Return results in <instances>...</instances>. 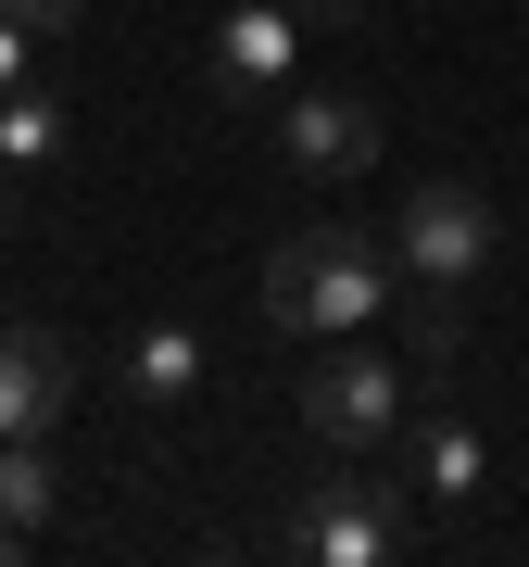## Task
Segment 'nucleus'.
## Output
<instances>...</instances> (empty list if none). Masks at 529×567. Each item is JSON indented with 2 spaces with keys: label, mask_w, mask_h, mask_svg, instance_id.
Listing matches in <instances>:
<instances>
[{
  "label": "nucleus",
  "mask_w": 529,
  "mask_h": 567,
  "mask_svg": "<svg viewBox=\"0 0 529 567\" xmlns=\"http://www.w3.org/2000/svg\"><path fill=\"white\" fill-rule=\"evenodd\" d=\"M252 303H264L278 341H341V328H366L391 303V252L366 240V227H303V240L264 252Z\"/></svg>",
  "instance_id": "f257e3e1"
},
{
  "label": "nucleus",
  "mask_w": 529,
  "mask_h": 567,
  "mask_svg": "<svg viewBox=\"0 0 529 567\" xmlns=\"http://www.w3.org/2000/svg\"><path fill=\"white\" fill-rule=\"evenodd\" d=\"M491 240H505V227H491V203L467 177H416L404 215H391V278H404V290H479L491 278Z\"/></svg>",
  "instance_id": "f03ea898"
},
{
  "label": "nucleus",
  "mask_w": 529,
  "mask_h": 567,
  "mask_svg": "<svg viewBox=\"0 0 529 567\" xmlns=\"http://www.w3.org/2000/svg\"><path fill=\"white\" fill-rule=\"evenodd\" d=\"M404 416H416V379H404L391 353L353 341V353H315V365H303V429H315L328 454H378V442H404Z\"/></svg>",
  "instance_id": "7ed1b4c3"
},
{
  "label": "nucleus",
  "mask_w": 529,
  "mask_h": 567,
  "mask_svg": "<svg viewBox=\"0 0 529 567\" xmlns=\"http://www.w3.org/2000/svg\"><path fill=\"white\" fill-rule=\"evenodd\" d=\"M278 543L303 567H378V555H404V492H391L378 466L366 480H315L303 505L278 517Z\"/></svg>",
  "instance_id": "20e7f679"
},
{
  "label": "nucleus",
  "mask_w": 529,
  "mask_h": 567,
  "mask_svg": "<svg viewBox=\"0 0 529 567\" xmlns=\"http://www.w3.org/2000/svg\"><path fill=\"white\" fill-rule=\"evenodd\" d=\"M378 140H391V114L366 89H290V114H278V152L303 164V177H366Z\"/></svg>",
  "instance_id": "39448f33"
},
{
  "label": "nucleus",
  "mask_w": 529,
  "mask_h": 567,
  "mask_svg": "<svg viewBox=\"0 0 529 567\" xmlns=\"http://www.w3.org/2000/svg\"><path fill=\"white\" fill-rule=\"evenodd\" d=\"M76 404V353L51 328H0V442H51Z\"/></svg>",
  "instance_id": "423d86ee"
},
{
  "label": "nucleus",
  "mask_w": 529,
  "mask_h": 567,
  "mask_svg": "<svg viewBox=\"0 0 529 567\" xmlns=\"http://www.w3.org/2000/svg\"><path fill=\"white\" fill-rule=\"evenodd\" d=\"M290 51H303V13H290V0H240V13L215 25V102H264V89L290 76Z\"/></svg>",
  "instance_id": "0eeeda50"
},
{
  "label": "nucleus",
  "mask_w": 529,
  "mask_h": 567,
  "mask_svg": "<svg viewBox=\"0 0 529 567\" xmlns=\"http://www.w3.org/2000/svg\"><path fill=\"white\" fill-rule=\"evenodd\" d=\"M126 391H152V404L203 391V328H139V341H126Z\"/></svg>",
  "instance_id": "6e6552de"
},
{
  "label": "nucleus",
  "mask_w": 529,
  "mask_h": 567,
  "mask_svg": "<svg viewBox=\"0 0 529 567\" xmlns=\"http://www.w3.org/2000/svg\"><path fill=\"white\" fill-rule=\"evenodd\" d=\"M479 466H491V454H479V429H467V416H428V429H416V480L442 492V505H467Z\"/></svg>",
  "instance_id": "1a4fd4ad"
},
{
  "label": "nucleus",
  "mask_w": 529,
  "mask_h": 567,
  "mask_svg": "<svg viewBox=\"0 0 529 567\" xmlns=\"http://www.w3.org/2000/svg\"><path fill=\"white\" fill-rule=\"evenodd\" d=\"M51 505H63L51 454H39V442H0V529H25V543H39V529H51Z\"/></svg>",
  "instance_id": "9d476101"
},
{
  "label": "nucleus",
  "mask_w": 529,
  "mask_h": 567,
  "mask_svg": "<svg viewBox=\"0 0 529 567\" xmlns=\"http://www.w3.org/2000/svg\"><path fill=\"white\" fill-rule=\"evenodd\" d=\"M51 152H63V102H51L39 76H25V89H0V164L25 177V164H51Z\"/></svg>",
  "instance_id": "9b49d317"
},
{
  "label": "nucleus",
  "mask_w": 529,
  "mask_h": 567,
  "mask_svg": "<svg viewBox=\"0 0 529 567\" xmlns=\"http://www.w3.org/2000/svg\"><path fill=\"white\" fill-rule=\"evenodd\" d=\"M0 13H13V25H76L89 0H0Z\"/></svg>",
  "instance_id": "f8f14e48"
},
{
  "label": "nucleus",
  "mask_w": 529,
  "mask_h": 567,
  "mask_svg": "<svg viewBox=\"0 0 529 567\" xmlns=\"http://www.w3.org/2000/svg\"><path fill=\"white\" fill-rule=\"evenodd\" d=\"M25 39H39V25H13V13H0V89H25Z\"/></svg>",
  "instance_id": "ddd939ff"
},
{
  "label": "nucleus",
  "mask_w": 529,
  "mask_h": 567,
  "mask_svg": "<svg viewBox=\"0 0 529 567\" xmlns=\"http://www.w3.org/2000/svg\"><path fill=\"white\" fill-rule=\"evenodd\" d=\"M303 25H366V0H290Z\"/></svg>",
  "instance_id": "4468645a"
}]
</instances>
